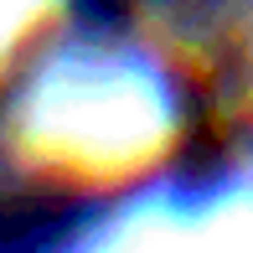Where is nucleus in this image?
Instances as JSON below:
<instances>
[{"label": "nucleus", "mask_w": 253, "mask_h": 253, "mask_svg": "<svg viewBox=\"0 0 253 253\" xmlns=\"http://www.w3.org/2000/svg\"><path fill=\"white\" fill-rule=\"evenodd\" d=\"M73 227V207L47 202V197H16L0 202V248H42L67 238Z\"/></svg>", "instance_id": "1"}, {"label": "nucleus", "mask_w": 253, "mask_h": 253, "mask_svg": "<svg viewBox=\"0 0 253 253\" xmlns=\"http://www.w3.org/2000/svg\"><path fill=\"white\" fill-rule=\"evenodd\" d=\"M124 5H129V0H78V10H83L88 21H119Z\"/></svg>", "instance_id": "2"}]
</instances>
